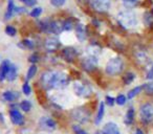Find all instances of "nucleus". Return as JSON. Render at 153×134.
<instances>
[{
	"label": "nucleus",
	"mask_w": 153,
	"mask_h": 134,
	"mask_svg": "<svg viewBox=\"0 0 153 134\" xmlns=\"http://www.w3.org/2000/svg\"><path fill=\"white\" fill-rule=\"evenodd\" d=\"M18 46L21 47V48H28V49H32L34 48V42L30 40H27V39H25V40H23L21 43H19L18 44Z\"/></svg>",
	"instance_id": "nucleus-25"
},
{
	"label": "nucleus",
	"mask_w": 153,
	"mask_h": 134,
	"mask_svg": "<svg viewBox=\"0 0 153 134\" xmlns=\"http://www.w3.org/2000/svg\"><path fill=\"white\" fill-rule=\"evenodd\" d=\"M134 121V109L132 108H129L125 115V124L126 125H131Z\"/></svg>",
	"instance_id": "nucleus-20"
},
{
	"label": "nucleus",
	"mask_w": 153,
	"mask_h": 134,
	"mask_svg": "<svg viewBox=\"0 0 153 134\" xmlns=\"http://www.w3.org/2000/svg\"><path fill=\"white\" fill-rule=\"evenodd\" d=\"M136 58H137V61L140 62V64H146V63H149V58L147 57L145 53H137L136 55Z\"/></svg>",
	"instance_id": "nucleus-30"
},
{
	"label": "nucleus",
	"mask_w": 153,
	"mask_h": 134,
	"mask_svg": "<svg viewBox=\"0 0 153 134\" xmlns=\"http://www.w3.org/2000/svg\"><path fill=\"white\" fill-rule=\"evenodd\" d=\"M72 129H74V131L76 132V134H88L86 131L82 130L80 126H76H76H74V128H72Z\"/></svg>",
	"instance_id": "nucleus-37"
},
{
	"label": "nucleus",
	"mask_w": 153,
	"mask_h": 134,
	"mask_svg": "<svg viewBox=\"0 0 153 134\" xmlns=\"http://www.w3.org/2000/svg\"><path fill=\"white\" fill-rule=\"evenodd\" d=\"M41 13H42V9L41 7H35V9H33L32 10V12L30 13V17H39V16L41 15Z\"/></svg>",
	"instance_id": "nucleus-33"
},
{
	"label": "nucleus",
	"mask_w": 153,
	"mask_h": 134,
	"mask_svg": "<svg viewBox=\"0 0 153 134\" xmlns=\"http://www.w3.org/2000/svg\"><path fill=\"white\" fill-rule=\"evenodd\" d=\"M21 2H23L26 7H33L37 3V0H20Z\"/></svg>",
	"instance_id": "nucleus-40"
},
{
	"label": "nucleus",
	"mask_w": 153,
	"mask_h": 134,
	"mask_svg": "<svg viewBox=\"0 0 153 134\" xmlns=\"http://www.w3.org/2000/svg\"><path fill=\"white\" fill-rule=\"evenodd\" d=\"M94 134H105V132L103 131V130H99V131H97Z\"/></svg>",
	"instance_id": "nucleus-44"
},
{
	"label": "nucleus",
	"mask_w": 153,
	"mask_h": 134,
	"mask_svg": "<svg viewBox=\"0 0 153 134\" xmlns=\"http://www.w3.org/2000/svg\"><path fill=\"white\" fill-rule=\"evenodd\" d=\"M90 5L97 12H107L110 7V0H90Z\"/></svg>",
	"instance_id": "nucleus-7"
},
{
	"label": "nucleus",
	"mask_w": 153,
	"mask_h": 134,
	"mask_svg": "<svg viewBox=\"0 0 153 134\" xmlns=\"http://www.w3.org/2000/svg\"><path fill=\"white\" fill-rule=\"evenodd\" d=\"M63 30L62 27V23H60L59 21H53L51 22V25H49V32L53 33V34L59 35L60 33Z\"/></svg>",
	"instance_id": "nucleus-16"
},
{
	"label": "nucleus",
	"mask_w": 153,
	"mask_h": 134,
	"mask_svg": "<svg viewBox=\"0 0 153 134\" xmlns=\"http://www.w3.org/2000/svg\"><path fill=\"white\" fill-rule=\"evenodd\" d=\"M105 103H106L108 106H113L114 105V103H115V98H111V96H106V98H105Z\"/></svg>",
	"instance_id": "nucleus-39"
},
{
	"label": "nucleus",
	"mask_w": 153,
	"mask_h": 134,
	"mask_svg": "<svg viewBox=\"0 0 153 134\" xmlns=\"http://www.w3.org/2000/svg\"><path fill=\"white\" fill-rule=\"evenodd\" d=\"M143 89V87H135V88H133V89L132 90H130L129 92H128V96H127V98H130V100H131V98H133L134 96H137L138 93H140V90Z\"/></svg>",
	"instance_id": "nucleus-29"
},
{
	"label": "nucleus",
	"mask_w": 153,
	"mask_h": 134,
	"mask_svg": "<svg viewBox=\"0 0 153 134\" xmlns=\"http://www.w3.org/2000/svg\"><path fill=\"white\" fill-rule=\"evenodd\" d=\"M74 90L76 96H81V98H88L91 96L92 89L88 84H82L79 82H76L74 85Z\"/></svg>",
	"instance_id": "nucleus-5"
},
{
	"label": "nucleus",
	"mask_w": 153,
	"mask_h": 134,
	"mask_svg": "<svg viewBox=\"0 0 153 134\" xmlns=\"http://www.w3.org/2000/svg\"><path fill=\"white\" fill-rule=\"evenodd\" d=\"M20 108H21L24 112H28V111L30 110V108H32V104H30L27 100H24L20 103Z\"/></svg>",
	"instance_id": "nucleus-27"
},
{
	"label": "nucleus",
	"mask_w": 153,
	"mask_h": 134,
	"mask_svg": "<svg viewBox=\"0 0 153 134\" xmlns=\"http://www.w3.org/2000/svg\"><path fill=\"white\" fill-rule=\"evenodd\" d=\"M15 13V4H14L13 0H9L7 3V11L5 13V19H10L13 16V14Z\"/></svg>",
	"instance_id": "nucleus-22"
},
{
	"label": "nucleus",
	"mask_w": 153,
	"mask_h": 134,
	"mask_svg": "<svg viewBox=\"0 0 153 134\" xmlns=\"http://www.w3.org/2000/svg\"><path fill=\"white\" fill-rule=\"evenodd\" d=\"M143 89H144V91L146 92L147 94H153V81L145 84V85L143 86Z\"/></svg>",
	"instance_id": "nucleus-28"
},
{
	"label": "nucleus",
	"mask_w": 153,
	"mask_h": 134,
	"mask_svg": "<svg viewBox=\"0 0 153 134\" xmlns=\"http://www.w3.org/2000/svg\"><path fill=\"white\" fill-rule=\"evenodd\" d=\"M104 113H105V104H104V103H101L100 107H99V111H98V114H97V117H96V121H94V123L100 124L101 121H102V119H103Z\"/></svg>",
	"instance_id": "nucleus-21"
},
{
	"label": "nucleus",
	"mask_w": 153,
	"mask_h": 134,
	"mask_svg": "<svg viewBox=\"0 0 153 134\" xmlns=\"http://www.w3.org/2000/svg\"><path fill=\"white\" fill-rule=\"evenodd\" d=\"M5 33H7L9 36H15L16 33H17V30H16V28L14 27V26L7 25V27H5Z\"/></svg>",
	"instance_id": "nucleus-35"
},
{
	"label": "nucleus",
	"mask_w": 153,
	"mask_h": 134,
	"mask_svg": "<svg viewBox=\"0 0 153 134\" xmlns=\"http://www.w3.org/2000/svg\"><path fill=\"white\" fill-rule=\"evenodd\" d=\"M10 117H11L12 123L15 124V125H21L23 123V116L16 109H13V110L10 111Z\"/></svg>",
	"instance_id": "nucleus-12"
},
{
	"label": "nucleus",
	"mask_w": 153,
	"mask_h": 134,
	"mask_svg": "<svg viewBox=\"0 0 153 134\" xmlns=\"http://www.w3.org/2000/svg\"><path fill=\"white\" fill-rule=\"evenodd\" d=\"M124 69V62L121 58L115 57L108 61L106 65V73L109 76H117L122 73Z\"/></svg>",
	"instance_id": "nucleus-3"
},
{
	"label": "nucleus",
	"mask_w": 153,
	"mask_h": 134,
	"mask_svg": "<svg viewBox=\"0 0 153 134\" xmlns=\"http://www.w3.org/2000/svg\"><path fill=\"white\" fill-rule=\"evenodd\" d=\"M140 121L144 124H149L153 121V105L150 103H145L140 108Z\"/></svg>",
	"instance_id": "nucleus-4"
},
{
	"label": "nucleus",
	"mask_w": 153,
	"mask_h": 134,
	"mask_svg": "<svg viewBox=\"0 0 153 134\" xmlns=\"http://www.w3.org/2000/svg\"><path fill=\"white\" fill-rule=\"evenodd\" d=\"M98 66V58L96 57H90L87 56L85 59L82 61V67L84 70L86 71H92L97 68Z\"/></svg>",
	"instance_id": "nucleus-8"
},
{
	"label": "nucleus",
	"mask_w": 153,
	"mask_h": 134,
	"mask_svg": "<svg viewBox=\"0 0 153 134\" xmlns=\"http://www.w3.org/2000/svg\"><path fill=\"white\" fill-rule=\"evenodd\" d=\"M144 23L145 25L153 26V12H146L144 14Z\"/></svg>",
	"instance_id": "nucleus-23"
},
{
	"label": "nucleus",
	"mask_w": 153,
	"mask_h": 134,
	"mask_svg": "<svg viewBox=\"0 0 153 134\" xmlns=\"http://www.w3.org/2000/svg\"><path fill=\"white\" fill-rule=\"evenodd\" d=\"M2 98H4L5 101H7V102H14V101H16L19 98V94L15 91H5V92H3Z\"/></svg>",
	"instance_id": "nucleus-18"
},
{
	"label": "nucleus",
	"mask_w": 153,
	"mask_h": 134,
	"mask_svg": "<svg viewBox=\"0 0 153 134\" xmlns=\"http://www.w3.org/2000/svg\"><path fill=\"white\" fill-rule=\"evenodd\" d=\"M39 124H40L41 129L46 130V131H53V130L56 129V121L53 118H51V117L43 116L40 119Z\"/></svg>",
	"instance_id": "nucleus-9"
},
{
	"label": "nucleus",
	"mask_w": 153,
	"mask_h": 134,
	"mask_svg": "<svg viewBox=\"0 0 153 134\" xmlns=\"http://www.w3.org/2000/svg\"><path fill=\"white\" fill-rule=\"evenodd\" d=\"M22 90H23V93L25 96H30V87L27 83H24L23 84V87H22Z\"/></svg>",
	"instance_id": "nucleus-36"
},
{
	"label": "nucleus",
	"mask_w": 153,
	"mask_h": 134,
	"mask_svg": "<svg viewBox=\"0 0 153 134\" xmlns=\"http://www.w3.org/2000/svg\"><path fill=\"white\" fill-rule=\"evenodd\" d=\"M45 49L49 53H53V51L57 50L58 47L60 46V42L58 39L56 38H47L45 40Z\"/></svg>",
	"instance_id": "nucleus-10"
},
{
	"label": "nucleus",
	"mask_w": 153,
	"mask_h": 134,
	"mask_svg": "<svg viewBox=\"0 0 153 134\" xmlns=\"http://www.w3.org/2000/svg\"><path fill=\"white\" fill-rule=\"evenodd\" d=\"M76 38L79 39L80 41H84L86 39V33H85V28L82 24H78L76 27Z\"/></svg>",
	"instance_id": "nucleus-17"
},
{
	"label": "nucleus",
	"mask_w": 153,
	"mask_h": 134,
	"mask_svg": "<svg viewBox=\"0 0 153 134\" xmlns=\"http://www.w3.org/2000/svg\"><path fill=\"white\" fill-rule=\"evenodd\" d=\"M103 131L105 132V134H121L119 127L114 123H107L103 128Z\"/></svg>",
	"instance_id": "nucleus-14"
},
{
	"label": "nucleus",
	"mask_w": 153,
	"mask_h": 134,
	"mask_svg": "<svg viewBox=\"0 0 153 134\" xmlns=\"http://www.w3.org/2000/svg\"><path fill=\"white\" fill-rule=\"evenodd\" d=\"M69 82L67 76L59 71H44L41 76V84L45 89H62Z\"/></svg>",
	"instance_id": "nucleus-1"
},
{
	"label": "nucleus",
	"mask_w": 153,
	"mask_h": 134,
	"mask_svg": "<svg viewBox=\"0 0 153 134\" xmlns=\"http://www.w3.org/2000/svg\"><path fill=\"white\" fill-rule=\"evenodd\" d=\"M134 78H135V76H134L133 73H126L125 76L123 77V81H124V83H125V85L131 84L132 82H133Z\"/></svg>",
	"instance_id": "nucleus-24"
},
{
	"label": "nucleus",
	"mask_w": 153,
	"mask_h": 134,
	"mask_svg": "<svg viewBox=\"0 0 153 134\" xmlns=\"http://www.w3.org/2000/svg\"><path fill=\"white\" fill-rule=\"evenodd\" d=\"M76 55H78V53H76V50L74 48V47H66V48H64L63 51H62L63 58L68 62L74 61V60L76 58Z\"/></svg>",
	"instance_id": "nucleus-11"
},
{
	"label": "nucleus",
	"mask_w": 153,
	"mask_h": 134,
	"mask_svg": "<svg viewBox=\"0 0 153 134\" xmlns=\"http://www.w3.org/2000/svg\"><path fill=\"white\" fill-rule=\"evenodd\" d=\"M17 75H18L17 67H16V65H14V64H12L11 67H10L9 73H7V81H10V82L14 81V80H16V78H17Z\"/></svg>",
	"instance_id": "nucleus-19"
},
{
	"label": "nucleus",
	"mask_w": 153,
	"mask_h": 134,
	"mask_svg": "<svg viewBox=\"0 0 153 134\" xmlns=\"http://www.w3.org/2000/svg\"><path fill=\"white\" fill-rule=\"evenodd\" d=\"M134 134H144V132H143L140 129H136L135 132H134Z\"/></svg>",
	"instance_id": "nucleus-43"
},
{
	"label": "nucleus",
	"mask_w": 153,
	"mask_h": 134,
	"mask_svg": "<svg viewBox=\"0 0 153 134\" xmlns=\"http://www.w3.org/2000/svg\"><path fill=\"white\" fill-rule=\"evenodd\" d=\"M146 78H147V79H149V80H153V67L150 69V71L147 73Z\"/></svg>",
	"instance_id": "nucleus-42"
},
{
	"label": "nucleus",
	"mask_w": 153,
	"mask_h": 134,
	"mask_svg": "<svg viewBox=\"0 0 153 134\" xmlns=\"http://www.w3.org/2000/svg\"><path fill=\"white\" fill-rule=\"evenodd\" d=\"M38 60H39V57L36 53H34V55H32L28 58V61H30V63H36V62H38Z\"/></svg>",
	"instance_id": "nucleus-41"
},
{
	"label": "nucleus",
	"mask_w": 153,
	"mask_h": 134,
	"mask_svg": "<svg viewBox=\"0 0 153 134\" xmlns=\"http://www.w3.org/2000/svg\"><path fill=\"white\" fill-rule=\"evenodd\" d=\"M65 2H66V0H51V5H53V7H63V5L65 4Z\"/></svg>",
	"instance_id": "nucleus-34"
},
{
	"label": "nucleus",
	"mask_w": 153,
	"mask_h": 134,
	"mask_svg": "<svg viewBox=\"0 0 153 134\" xmlns=\"http://www.w3.org/2000/svg\"><path fill=\"white\" fill-rule=\"evenodd\" d=\"M126 96H124V94H120V96H117V98H115V103H117V105H120V106H123V105L126 104Z\"/></svg>",
	"instance_id": "nucleus-32"
},
{
	"label": "nucleus",
	"mask_w": 153,
	"mask_h": 134,
	"mask_svg": "<svg viewBox=\"0 0 153 134\" xmlns=\"http://www.w3.org/2000/svg\"><path fill=\"white\" fill-rule=\"evenodd\" d=\"M12 64L10 63L9 60H5L1 63L0 65V81H3L4 79H7V73L10 70V67H11Z\"/></svg>",
	"instance_id": "nucleus-13"
},
{
	"label": "nucleus",
	"mask_w": 153,
	"mask_h": 134,
	"mask_svg": "<svg viewBox=\"0 0 153 134\" xmlns=\"http://www.w3.org/2000/svg\"><path fill=\"white\" fill-rule=\"evenodd\" d=\"M122 1H123L126 7H133V5L137 2V0H122Z\"/></svg>",
	"instance_id": "nucleus-38"
},
{
	"label": "nucleus",
	"mask_w": 153,
	"mask_h": 134,
	"mask_svg": "<svg viewBox=\"0 0 153 134\" xmlns=\"http://www.w3.org/2000/svg\"><path fill=\"white\" fill-rule=\"evenodd\" d=\"M62 27H63V30H70L72 28V22L71 20H64L62 22Z\"/></svg>",
	"instance_id": "nucleus-31"
},
{
	"label": "nucleus",
	"mask_w": 153,
	"mask_h": 134,
	"mask_svg": "<svg viewBox=\"0 0 153 134\" xmlns=\"http://www.w3.org/2000/svg\"><path fill=\"white\" fill-rule=\"evenodd\" d=\"M36 73H37V67H36V65H32L28 68V70H27V73H26V80H30L32 78H34V76L36 75Z\"/></svg>",
	"instance_id": "nucleus-26"
},
{
	"label": "nucleus",
	"mask_w": 153,
	"mask_h": 134,
	"mask_svg": "<svg viewBox=\"0 0 153 134\" xmlns=\"http://www.w3.org/2000/svg\"><path fill=\"white\" fill-rule=\"evenodd\" d=\"M117 20H119V23L125 28H133L137 24L135 14L131 11L120 12L117 15Z\"/></svg>",
	"instance_id": "nucleus-2"
},
{
	"label": "nucleus",
	"mask_w": 153,
	"mask_h": 134,
	"mask_svg": "<svg viewBox=\"0 0 153 134\" xmlns=\"http://www.w3.org/2000/svg\"><path fill=\"white\" fill-rule=\"evenodd\" d=\"M71 117L80 124H84L89 119V113L84 108H76L71 112Z\"/></svg>",
	"instance_id": "nucleus-6"
},
{
	"label": "nucleus",
	"mask_w": 153,
	"mask_h": 134,
	"mask_svg": "<svg viewBox=\"0 0 153 134\" xmlns=\"http://www.w3.org/2000/svg\"><path fill=\"white\" fill-rule=\"evenodd\" d=\"M101 53V47L97 44H91L87 47V56L98 58Z\"/></svg>",
	"instance_id": "nucleus-15"
}]
</instances>
